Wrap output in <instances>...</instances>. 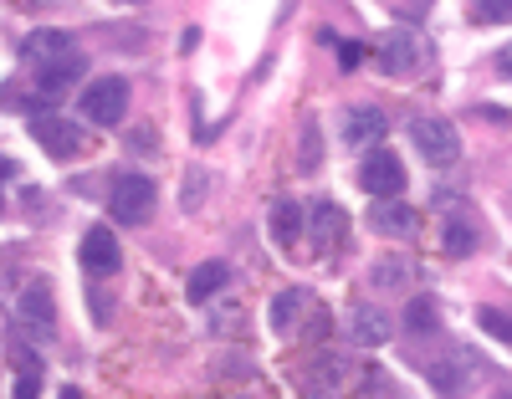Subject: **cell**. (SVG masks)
I'll return each mask as SVG.
<instances>
[{
	"instance_id": "cell-8",
	"label": "cell",
	"mask_w": 512,
	"mask_h": 399,
	"mask_svg": "<svg viewBox=\"0 0 512 399\" xmlns=\"http://www.w3.org/2000/svg\"><path fill=\"white\" fill-rule=\"evenodd\" d=\"M31 139L47 149L52 159H77V154H82V133H77V123L62 118V113H36V118H31Z\"/></svg>"
},
{
	"instance_id": "cell-33",
	"label": "cell",
	"mask_w": 512,
	"mask_h": 399,
	"mask_svg": "<svg viewBox=\"0 0 512 399\" xmlns=\"http://www.w3.org/2000/svg\"><path fill=\"white\" fill-rule=\"evenodd\" d=\"M16 174V159H0V180H11Z\"/></svg>"
},
{
	"instance_id": "cell-13",
	"label": "cell",
	"mask_w": 512,
	"mask_h": 399,
	"mask_svg": "<svg viewBox=\"0 0 512 399\" xmlns=\"http://www.w3.org/2000/svg\"><path fill=\"white\" fill-rule=\"evenodd\" d=\"M415 226H420V215L400 200V195H384L374 210H369V231L374 236H390V241H405V236H415Z\"/></svg>"
},
{
	"instance_id": "cell-28",
	"label": "cell",
	"mask_w": 512,
	"mask_h": 399,
	"mask_svg": "<svg viewBox=\"0 0 512 399\" xmlns=\"http://www.w3.org/2000/svg\"><path fill=\"white\" fill-rule=\"evenodd\" d=\"M338 67H344V72L364 67V41H338Z\"/></svg>"
},
{
	"instance_id": "cell-22",
	"label": "cell",
	"mask_w": 512,
	"mask_h": 399,
	"mask_svg": "<svg viewBox=\"0 0 512 399\" xmlns=\"http://www.w3.org/2000/svg\"><path fill=\"white\" fill-rule=\"evenodd\" d=\"M410 277H415V272H410V261H400V256L374 261V272H369V282H374L379 292H384V287H395V292H400V287H410Z\"/></svg>"
},
{
	"instance_id": "cell-5",
	"label": "cell",
	"mask_w": 512,
	"mask_h": 399,
	"mask_svg": "<svg viewBox=\"0 0 512 399\" xmlns=\"http://www.w3.org/2000/svg\"><path fill=\"white\" fill-rule=\"evenodd\" d=\"M410 144L420 149V159L431 169H451L461 159V133L446 118H415L410 123Z\"/></svg>"
},
{
	"instance_id": "cell-6",
	"label": "cell",
	"mask_w": 512,
	"mask_h": 399,
	"mask_svg": "<svg viewBox=\"0 0 512 399\" xmlns=\"http://www.w3.org/2000/svg\"><path fill=\"white\" fill-rule=\"evenodd\" d=\"M359 185H364L374 200L400 195V190H405V164H400V154H395V149H369L364 164H359Z\"/></svg>"
},
{
	"instance_id": "cell-3",
	"label": "cell",
	"mask_w": 512,
	"mask_h": 399,
	"mask_svg": "<svg viewBox=\"0 0 512 399\" xmlns=\"http://www.w3.org/2000/svg\"><path fill=\"white\" fill-rule=\"evenodd\" d=\"M128 98H134L128 77H98L93 87H82V118L98 128H118L128 118Z\"/></svg>"
},
{
	"instance_id": "cell-11",
	"label": "cell",
	"mask_w": 512,
	"mask_h": 399,
	"mask_svg": "<svg viewBox=\"0 0 512 399\" xmlns=\"http://www.w3.org/2000/svg\"><path fill=\"white\" fill-rule=\"evenodd\" d=\"M82 77H88V57L72 47V52H62V57H52V62L36 67V93H41V98H62L67 87H77Z\"/></svg>"
},
{
	"instance_id": "cell-25",
	"label": "cell",
	"mask_w": 512,
	"mask_h": 399,
	"mask_svg": "<svg viewBox=\"0 0 512 399\" xmlns=\"http://www.w3.org/2000/svg\"><path fill=\"white\" fill-rule=\"evenodd\" d=\"M297 159H303V169H318V164H323V139H318V123H303V139H297Z\"/></svg>"
},
{
	"instance_id": "cell-7",
	"label": "cell",
	"mask_w": 512,
	"mask_h": 399,
	"mask_svg": "<svg viewBox=\"0 0 512 399\" xmlns=\"http://www.w3.org/2000/svg\"><path fill=\"white\" fill-rule=\"evenodd\" d=\"M390 333H395V323H390L384 307H374V302H354L349 307V318H344L349 348H384V343H390Z\"/></svg>"
},
{
	"instance_id": "cell-21",
	"label": "cell",
	"mask_w": 512,
	"mask_h": 399,
	"mask_svg": "<svg viewBox=\"0 0 512 399\" xmlns=\"http://www.w3.org/2000/svg\"><path fill=\"white\" fill-rule=\"evenodd\" d=\"M441 246H446V256H472L477 251V231H472V220H461V215H451L446 220V231H441Z\"/></svg>"
},
{
	"instance_id": "cell-12",
	"label": "cell",
	"mask_w": 512,
	"mask_h": 399,
	"mask_svg": "<svg viewBox=\"0 0 512 399\" xmlns=\"http://www.w3.org/2000/svg\"><path fill=\"white\" fill-rule=\"evenodd\" d=\"M82 272H93V277H113L118 266H123V251H118V236L108 226H88V236H82Z\"/></svg>"
},
{
	"instance_id": "cell-15",
	"label": "cell",
	"mask_w": 512,
	"mask_h": 399,
	"mask_svg": "<svg viewBox=\"0 0 512 399\" xmlns=\"http://www.w3.org/2000/svg\"><path fill=\"white\" fill-rule=\"evenodd\" d=\"M303 313H308V292H303V287H287V292L272 297L267 323H272L277 338H292V333H297V318H303Z\"/></svg>"
},
{
	"instance_id": "cell-32",
	"label": "cell",
	"mask_w": 512,
	"mask_h": 399,
	"mask_svg": "<svg viewBox=\"0 0 512 399\" xmlns=\"http://www.w3.org/2000/svg\"><path fill=\"white\" fill-rule=\"evenodd\" d=\"M195 41H200V26H185V31H180V47L190 52V47H195Z\"/></svg>"
},
{
	"instance_id": "cell-14",
	"label": "cell",
	"mask_w": 512,
	"mask_h": 399,
	"mask_svg": "<svg viewBox=\"0 0 512 399\" xmlns=\"http://www.w3.org/2000/svg\"><path fill=\"white\" fill-rule=\"evenodd\" d=\"M384 128H390V123H384V113L374 103H364V108H349L344 113V128H338V133H344L349 149H374L384 139Z\"/></svg>"
},
{
	"instance_id": "cell-23",
	"label": "cell",
	"mask_w": 512,
	"mask_h": 399,
	"mask_svg": "<svg viewBox=\"0 0 512 399\" xmlns=\"http://www.w3.org/2000/svg\"><path fill=\"white\" fill-rule=\"evenodd\" d=\"M466 364H472V359H461V364H431V369H425V379H431V389H441V394H461L466 384H472V379L461 374Z\"/></svg>"
},
{
	"instance_id": "cell-16",
	"label": "cell",
	"mask_w": 512,
	"mask_h": 399,
	"mask_svg": "<svg viewBox=\"0 0 512 399\" xmlns=\"http://www.w3.org/2000/svg\"><path fill=\"white\" fill-rule=\"evenodd\" d=\"M226 282H231V272H226V261H200L195 272H190V282H185V297L200 307V302H210L216 292H226Z\"/></svg>"
},
{
	"instance_id": "cell-29",
	"label": "cell",
	"mask_w": 512,
	"mask_h": 399,
	"mask_svg": "<svg viewBox=\"0 0 512 399\" xmlns=\"http://www.w3.org/2000/svg\"><path fill=\"white\" fill-rule=\"evenodd\" d=\"M492 67H497L502 77H512V41H507V47H497V57H492Z\"/></svg>"
},
{
	"instance_id": "cell-20",
	"label": "cell",
	"mask_w": 512,
	"mask_h": 399,
	"mask_svg": "<svg viewBox=\"0 0 512 399\" xmlns=\"http://www.w3.org/2000/svg\"><path fill=\"white\" fill-rule=\"evenodd\" d=\"M405 328H410L415 338L441 333V313H436V302H431V297H410V307H405Z\"/></svg>"
},
{
	"instance_id": "cell-31",
	"label": "cell",
	"mask_w": 512,
	"mask_h": 399,
	"mask_svg": "<svg viewBox=\"0 0 512 399\" xmlns=\"http://www.w3.org/2000/svg\"><path fill=\"white\" fill-rule=\"evenodd\" d=\"M21 11H52V6H62V0H16Z\"/></svg>"
},
{
	"instance_id": "cell-18",
	"label": "cell",
	"mask_w": 512,
	"mask_h": 399,
	"mask_svg": "<svg viewBox=\"0 0 512 399\" xmlns=\"http://www.w3.org/2000/svg\"><path fill=\"white\" fill-rule=\"evenodd\" d=\"M11 359H16V399H36L41 394V374H47V369H41V359H36V348L31 343H16L11 348Z\"/></svg>"
},
{
	"instance_id": "cell-19",
	"label": "cell",
	"mask_w": 512,
	"mask_h": 399,
	"mask_svg": "<svg viewBox=\"0 0 512 399\" xmlns=\"http://www.w3.org/2000/svg\"><path fill=\"white\" fill-rule=\"evenodd\" d=\"M303 226H308V210L303 205H292V200H282L277 210H272V236H277V246H297V236H303Z\"/></svg>"
},
{
	"instance_id": "cell-30",
	"label": "cell",
	"mask_w": 512,
	"mask_h": 399,
	"mask_svg": "<svg viewBox=\"0 0 512 399\" xmlns=\"http://www.w3.org/2000/svg\"><path fill=\"white\" fill-rule=\"evenodd\" d=\"M88 307H93V318H98V323H108V313H113V302H108L103 292H93V302H88Z\"/></svg>"
},
{
	"instance_id": "cell-4",
	"label": "cell",
	"mask_w": 512,
	"mask_h": 399,
	"mask_svg": "<svg viewBox=\"0 0 512 399\" xmlns=\"http://www.w3.org/2000/svg\"><path fill=\"white\" fill-rule=\"evenodd\" d=\"M425 62H431V47H425L420 31H410V26L384 31V41H379V72H384V77H410V72H420Z\"/></svg>"
},
{
	"instance_id": "cell-9",
	"label": "cell",
	"mask_w": 512,
	"mask_h": 399,
	"mask_svg": "<svg viewBox=\"0 0 512 399\" xmlns=\"http://www.w3.org/2000/svg\"><path fill=\"white\" fill-rule=\"evenodd\" d=\"M344 241H349V210H338L333 200H318L308 210V246L318 256H328V251H338Z\"/></svg>"
},
{
	"instance_id": "cell-10",
	"label": "cell",
	"mask_w": 512,
	"mask_h": 399,
	"mask_svg": "<svg viewBox=\"0 0 512 399\" xmlns=\"http://www.w3.org/2000/svg\"><path fill=\"white\" fill-rule=\"evenodd\" d=\"M349 353H318V359L303 364V374H297V389L303 394H338L349 384Z\"/></svg>"
},
{
	"instance_id": "cell-26",
	"label": "cell",
	"mask_w": 512,
	"mask_h": 399,
	"mask_svg": "<svg viewBox=\"0 0 512 399\" xmlns=\"http://www.w3.org/2000/svg\"><path fill=\"white\" fill-rule=\"evenodd\" d=\"M472 16H477L482 26H502V21H512V0H477Z\"/></svg>"
},
{
	"instance_id": "cell-27",
	"label": "cell",
	"mask_w": 512,
	"mask_h": 399,
	"mask_svg": "<svg viewBox=\"0 0 512 399\" xmlns=\"http://www.w3.org/2000/svg\"><path fill=\"white\" fill-rule=\"evenodd\" d=\"M359 394H395V379L384 374V369H364V379H359Z\"/></svg>"
},
{
	"instance_id": "cell-24",
	"label": "cell",
	"mask_w": 512,
	"mask_h": 399,
	"mask_svg": "<svg viewBox=\"0 0 512 399\" xmlns=\"http://www.w3.org/2000/svg\"><path fill=\"white\" fill-rule=\"evenodd\" d=\"M477 328L512 348V318H507V313H497V307H482V313H477Z\"/></svg>"
},
{
	"instance_id": "cell-34",
	"label": "cell",
	"mask_w": 512,
	"mask_h": 399,
	"mask_svg": "<svg viewBox=\"0 0 512 399\" xmlns=\"http://www.w3.org/2000/svg\"><path fill=\"white\" fill-rule=\"evenodd\" d=\"M118 6H139V0H118Z\"/></svg>"
},
{
	"instance_id": "cell-1",
	"label": "cell",
	"mask_w": 512,
	"mask_h": 399,
	"mask_svg": "<svg viewBox=\"0 0 512 399\" xmlns=\"http://www.w3.org/2000/svg\"><path fill=\"white\" fill-rule=\"evenodd\" d=\"M16 323L31 343H52L57 338V292L47 277H31L16 297Z\"/></svg>"
},
{
	"instance_id": "cell-2",
	"label": "cell",
	"mask_w": 512,
	"mask_h": 399,
	"mask_svg": "<svg viewBox=\"0 0 512 399\" xmlns=\"http://www.w3.org/2000/svg\"><path fill=\"white\" fill-rule=\"evenodd\" d=\"M154 200H159V190H154V180L149 174H118V180L108 185V210H113V220L118 226H144V220L154 215Z\"/></svg>"
},
{
	"instance_id": "cell-17",
	"label": "cell",
	"mask_w": 512,
	"mask_h": 399,
	"mask_svg": "<svg viewBox=\"0 0 512 399\" xmlns=\"http://www.w3.org/2000/svg\"><path fill=\"white\" fill-rule=\"evenodd\" d=\"M62 52H72V36L67 31H52V26H41V31H31L26 41H21V57L26 62H52V57H62Z\"/></svg>"
},
{
	"instance_id": "cell-35",
	"label": "cell",
	"mask_w": 512,
	"mask_h": 399,
	"mask_svg": "<svg viewBox=\"0 0 512 399\" xmlns=\"http://www.w3.org/2000/svg\"><path fill=\"white\" fill-rule=\"evenodd\" d=\"M415 6H425V0H415Z\"/></svg>"
}]
</instances>
